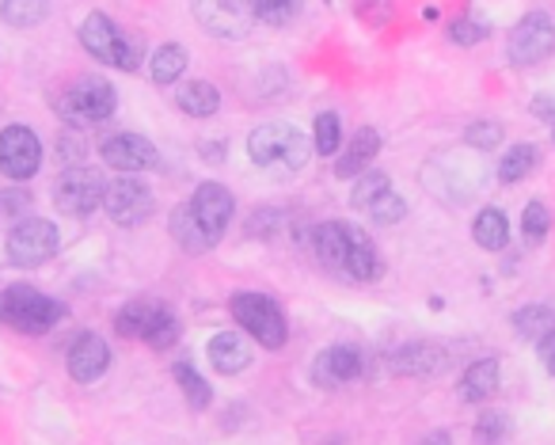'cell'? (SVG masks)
<instances>
[{
    "label": "cell",
    "instance_id": "8d00e7d4",
    "mask_svg": "<svg viewBox=\"0 0 555 445\" xmlns=\"http://www.w3.org/2000/svg\"><path fill=\"white\" fill-rule=\"evenodd\" d=\"M365 214H370L377 225H400V221H403V214H408V202H403L396 191H385L377 202H373L370 209H365Z\"/></svg>",
    "mask_w": 555,
    "mask_h": 445
},
{
    "label": "cell",
    "instance_id": "d6a6232c",
    "mask_svg": "<svg viewBox=\"0 0 555 445\" xmlns=\"http://www.w3.org/2000/svg\"><path fill=\"white\" fill-rule=\"evenodd\" d=\"M385 191H392V183H388L385 171H365V176L358 179L354 194H350V206H354V209H370Z\"/></svg>",
    "mask_w": 555,
    "mask_h": 445
},
{
    "label": "cell",
    "instance_id": "9c48e42d",
    "mask_svg": "<svg viewBox=\"0 0 555 445\" xmlns=\"http://www.w3.org/2000/svg\"><path fill=\"white\" fill-rule=\"evenodd\" d=\"M42 168V141L31 126H4L0 130V176L27 183Z\"/></svg>",
    "mask_w": 555,
    "mask_h": 445
},
{
    "label": "cell",
    "instance_id": "cb8c5ba5",
    "mask_svg": "<svg viewBox=\"0 0 555 445\" xmlns=\"http://www.w3.org/2000/svg\"><path fill=\"white\" fill-rule=\"evenodd\" d=\"M186 65H191V54H186L183 42H164V47L153 50V62H149V73H153L156 85H176L179 77L186 73Z\"/></svg>",
    "mask_w": 555,
    "mask_h": 445
},
{
    "label": "cell",
    "instance_id": "44dd1931",
    "mask_svg": "<svg viewBox=\"0 0 555 445\" xmlns=\"http://www.w3.org/2000/svg\"><path fill=\"white\" fill-rule=\"evenodd\" d=\"M377 153H380V134L373 130V126H362V130L350 138V145H347V153L339 156V164H335V176L339 179L365 176V168H370Z\"/></svg>",
    "mask_w": 555,
    "mask_h": 445
},
{
    "label": "cell",
    "instance_id": "5b68a950",
    "mask_svg": "<svg viewBox=\"0 0 555 445\" xmlns=\"http://www.w3.org/2000/svg\"><path fill=\"white\" fill-rule=\"evenodd\" d=\"M229 308H232V316H236L240 328H244L259 346H267V351H282V346H286L289 323H286V313H282V305H278L274 297L244 290L229 301Z\"/></svg>",
    "mask_w": 555,
    "mask_h": 445
},
{
    "label": "cell",
    "instance_id": "e0dca14e",
    "mask_svg": "<svg viewBox=\"0 0 555 445\" xmlns=\"http://www.w3.org/2000/svg\"><path fill=\"white\" fill-rule=\"evenodd\" d=\"M350 240H354V225H343V221H324L312 229V255L324 263L327 270L335 275H347V263H350Z\"/></svg>",
    "mask_w": 555,
    "mask_h": 445
},
{
    "label": "cell",
    "instance_id": "7c38bea8",
    "mask_svg": "<svg viewBox=\"0 0 555 445\" xmlns=\"http://www.w3.org/2000/svg\"><path fill=\"white\" fill-rule=\"evenodd\" d=\"M191 12L214 39H244L255 20L247 0H191Z\"/></svg>",
    "mask_w": 555,
    "mask_h": 445
},
{
    "label": "cell",
    "instance_id": "4dcf8cb0",
    "mask_svg": "<svg viewBox=\"0 0 555 445\" xmlns=\"http://www.w3.org/2000/svg\"><path fill=\"white\" fill-rule=\"evenodd\" d=\"M255 12V20L267 27H286L297 20V12H301V0H247Z\"/></svg>",
    "mask_w": 555,
    "mask_h": 445
},
{
    "label": "cell",
    "instance_id": "ba28073f",
    "mask_svg": "<svg viewBox=\"0 0 555 445\" xmlns=\"http://www.w3.org/2000/svg\"><path fill=\"white\" fill-rule=\"evenodd\" d=\"M107 187L111 183L95 168H85V164H77V168H65L62 176L54 179V206L62 209V214H69V217H88L92 209L103 206V199H107Z\"/></svg>",
    "mask_w": 555,
    "mask_h": 445
},
{
    "label": "cell",
    "instance_id": "52a82bcc",
    "mask_svg": "<svg viewBox=\"0 0 555 445\" xmlns=\"http://www.w3.org/2000/svg\"><path fill=\"white\" fill-rule=\"evenodd\" d=\"M118 107L115 88L103 77H77L62 96H57V115L73 126H95L107 123Z\"/></svg>",
    "mask_w": 555,
    "mask_h": 445
},
{
    "label": "cell",
    "instance_id": "7a4b0ae2",
    "mask_svg": "<svg viewBox=\"0 0 555 445\" xmlns=\"http://www.w3.org/2000/svg\"><path fill=\"white\" fill-rule=\"evenodd\" d=\"M65 305L47 293H39L35 285H9L0 290V323L24 335H47L65 320Z\"/></svg>",
    "mask_w": 555,
    "mask_h": 445
},
{
    "label": "cell",
    "instance_id": "603a6c76",
    "mask_svg": "<svg viewBox=\"0 0 555 445\" xmlns=\"http://www.w3.org/2000/svg\"><path fill=\"white\" fill-rule=\"evenodd\" d=\"M502 384V369L494 358H479L472 361L468 369H464L461 377V399H468V404H479V399H491L494 392H499Z\"/></svg>",
    "mask_w": 555,
    "mask_h": 445
},
{
    "label": "cell",
    "instance_id": "3957f363",
    "mask_svg": "<svg viewBox=\"0 0 555 445\" xmlns=\"http://www.w3.org/2000/svg\"><path fill=\"white\" fill-rule=\"evenodd\" d=\"M115 331L122 339H145L153 351H168L179 339V316L156 297H133L115 313Z\"/></svg>",
    "mask_w": 555,
    "mask_h": 445
},
{
    "label": "cell",
    "instance_id": "d6986e66",
    "mask_svg": "<svg viewBox=\"0 0 555 445\" xmlns=\"http://www.w3.org/2000/svg\"><path fill=\"white\" fill-rule=\"evenodd\" d=\"M168 232H171V240H176V244L183 247L186 255H206V252H214V247H217V240L209 237L206 225L198 221V214L191 209V202H183V206L171 209Z\"/></svg>",
    "mask_w": 555,
    "mask_h": 445
},
{
    "label": "cell",
    "instance_id": "ffe728a7",
    "mask_svg": "<svg viewBox=\"0 0 555 445\" xmlns=\"http://www.w3.org/2000/svg\"><path fill=\"white\" fill-rule=\"evenodd\" d=\"M209 361H214V369L224 377L244 373V369L251 366V343H247L244 335H236V331H217V335L209 339Z\"/></svg>",
    "mask_w": 555,
    "mask_h": 445
},
{
    "label": "cell",
    "instance_id": "7402d4cb",
    "mask_svg": "<svg viewBox=\"0 0 555 445\" xmlns=\"http://www.w3.org/2000/svg\"><path fill=\"white\" fill-rule=\"evenodd\" d=\"M176 107L191 118H214L221 111V92L209 80H186L176 88Z\"/></svg>",
    "mask_w": 555,
    "mask_h": 445
},
{
    "label": "cell",
    "instance_id": "484cf974",
    "mask_svg": "<svg viewBox=\"0 0 555 445\" xmlns=\"http://www.w3.org/2000/svg\"><path fill=\"white\" fill-rule=\"evenodd\" d=\"M171 377H176V384H179V392L186 396V404H191L194 411H206L209 399H214V389H209L206 377H202L186 358H179L176 366H171Z\"/></svg>",
    "mask_w": 555,
    "mask_h": 445
},
{
    "label": "cell",
    "instance_id": "30bf717a",
    "mask_svg": "<svg viewBox=\"0 0 555 445\" xmlns=\"http://www.w3.org/2000/svg\"><path fill=\"white\" fill-rule=\"evenodd\" d=\"M506 54L514 65H537L544 62V58L555 54V24L547 12H529V16L521 20V24L509 31L506 39Z\"/></svg>",
    "mask_w": 555,
    "mask_h": 445
},
{
    "label": "cell",
    "instance_id": "f546056e",
    "mask_svg": "<svg viewBox=\"0 0 555 445\" xmlns=\"http://www.w3.org/2000/svg\"><path fill=\"white\" fill-rule=\"evenodd\" d=\"M537 161H540L537 145H514L509 153H502L499 179H502V183H521V179L537 168Z\"/></svg>",
    "mask_w": 555,
    "mask_h": 445
},
{
    "label": "cell",
    "instance_id": "4fadbf2b",
    "mask_svg": "<svg viewBox=\"0 0 555 445\" xmlns=\"http://www.w3.org/2000/svg\"><path fill=\"white\" fill-rule=\"evenodd\" d=\"M100 156L115 171H126V176H133V171H153L156 164H160V153H156L153 141L141 138V134H130V130L103 141Z\"/></svg>",
    "mask_w": 555,
    "mask_h": 445
},
{
    "label": "cell",
    "instance_id": "836d02e7",
    "mask_svg": "<svg viewBox=\"0 0 555 445\" xmlns=\"http://www.w3.org/2000/svg\"><path fill=\"white\" fill-rule=\"evenodd\" d=\"M317 153L320 156H335L339 153V138H343V123L335 111H324V115H317Z\"/></svg>",
    "mask_w": 555,
    "mask_h": 445
},
{
    "label": "cell",
    "instance_id": "60d3db41",
    "mask_svg": "<svg viewBox=\"0 0 555 445\" xmlns=\"http://www.w3.org/2000/svg\"><path fill=\"white\" fill-rule=\"evenodd\" d=\"M418 445H453V437H449L446 430H434V434H426Z\"/></svg>",
    "mask_w": 555,
    "mask_h": 445
},
{
    "label": "cell",
    "instance_id": "9a60e30c",
    "mask_svg": "<svg viewBox=\"0 0 555 445\" xmlns=\"http://www.w3.org/2000/svg\"><path fill=\"white\" fill-rule=\"evenodd\" d=\"M186 202H191V209L198 214V221L206 225L209 237H214L217 244H221L224 229H229L232 214H236V199L229 194V187H221V183H198Z\"/></svg>",
    "mask_w": 555,
    "mask_h": 445
},
{
    "label": "cell",
    "instance_id": "8992f818",
    "mask_svg": "<svg viewBox=\"0 0 555 445\" xmlns=\"http://www.w3.org/2000/svg\"><path fill=\"white\" fill-rule=\"evenodd\" d=\"M57 247H62V232L47 217H20L9 229V240H4V255L20 270H35L42 263H50L57 255Z\"/></svg>",
    "mask_w": 555,
    "mask_h": 445
},
{
    "label": "cell",
    "instance_id": "f1b7e54d",
    "mask_svg": "<svg viewBox=\"0 0 555 445\" xmlns=\"http://www.w3.org/2000/svg\"><path fill=\"white\" fill-rule=\"evenodd\" d=\"M514 331L521 339H544L555 331V308L552 305H525L514 313Z\"/></svg>",
    "mask_w": 555,
    "mask_h": 445
},
{
    "label": "cell",
    "instance_id": "8fae6325",
    "mask_svg": "<svg viewBox=\"0 0 555 445\" xmlns=\"http://www.w3.org/2000/svg\"><path fill=\"white\" fill-rule=\"evenodd\" d=\"M103 209H107L111 221L122 225V229H138V225H145L149 217H153L156 194H153V187L141 183V179H115V183L107 187Z\"/></svg>",
    "mask_w": 555,
    "mask_h": 445
},
{
    "label": "cell",
    "instance_id": "b9f144b4",
    "mask_svg": "<svg viewBox=\"0 0 555 445\" xmlns=\"http://www.w3.org/2000/svg\"><path fill=\"white\" fill-rule=\"evenodd\" d=\"M552 138H555V126H552Z\"/></svg>",
    "mask_w": 555,
    "mask_h": 445
},
{
    "label": "cell",
    "instance_id": "74e56055",
    "mask_svg": "<svg viewBox=\"0 0 555 445\" xmlns=\"http://www.w3.org/2000/svg\"><path fill=\"white\" fill-rule=\"evenodd\" d=\"M449 39H453L456 47H476V42L487 39V24H479V20H472V16H461L449 27Z\"/></svg>",
    "mask_w": 555,
    "mask_h": 445
},
{
    "label": "cell",
    "instance_id": "1f68e13d",
    "mask_svg": "<svg viewBox=\"0 0 555 445\" xmlns=\"http://www.w3.org/2000/svg\"><path fill=\"white\" fill-rule=\"evenodd\" d=\"M509 427L514 422H509L506 411H483L472 427V437H476V445H506Z\"/></svg>",
    "mask_w": 555,
    "mask_h": 445
},
{
    "label": "cell",
    "instance_id": "6da1fadb",
    "mask_svg": "<svg viewBox=\"0 0 555 445\" xmlns=\"http://www.w3.org/2000/svg\"><path fill=\"white\" fill-rule=\"evenodd\" d=\"M80 47L95 58V62L111 65V69L122 73H138L141 62H145V42L138 35L122 31L111 16L103 12H92V16L80 24Z\"/></svg>",
    "mask_w": 555,
    "mask_h": 445
},
{
    "label": "cell",
    "instance_id": "f35d334b",
    "mask_svg": "<svg viewBox=\"0 0 555 445\" xmlns=\"http://www.w3.org/2000/svg\"><path fill=\"white\" fill-rule=\"evenodd\" d=\"M31 209V194L24 191V183H16L12 191H0V214L4 217H24Z\"/></svg>",
    "mask_w": 555,
    "mask_h": 445
},
{
    "label": "cell",
    "instance_id": "2e32d148",
    "mask_svg": "<svg viewBox=\"0 0 555 445\" xmlns=\"http://www.w3.org/2000/svg\"><path fill=\"white\" fill-rule=\"evenodd\" d=\"M365 373V358L358 346H327L317 361H312V381L320 389H343V384L358 381Z\"/></svg>",
    "mask_w": 555,
    "mask_h": 445
},
{
    "label": "cell",
    "instance_id": "ac0fdd59",
    "mask_svg": "<svg viewBox=\"0 0 555 445\" xmlns=\"http://www.w3.org/2000/svg\"><path fill=\"white\" fill-rule=\"evenodd\" d=\"M446 366H449V354L438 343H408L392 354V369L403 377H434Z\"/></svg>",
    "mask_w": 555,
    "mask_h": 445
},
{
    "label": "cell",
    "instance_id": "5bb4252c",
    "mask_svg": "<svg viewBox=\"0 0 555 445\" xmlns=\"http://www.w3.org/2000/svg\"><path fill=\"white\" fill-rule=\"evenodd\" d=\"M65 366H69V377L77 384L100 381V377L107 373V366H111L107 339L95 335V331H80V335L69 343V351H65Z\"/></svg>",
    "mask_w": 555,
    "mask_h": 445
},
{
    "label": "cell",
    "instance_id": "83f0119b",
    "mask_svg": "<svg viewBox=\"0 0 555 445\" xmlns=\"http://www.w3.org/2000/svg\"><path fill=\"white\" fill-rule=\"evenodd\" d=\"M50 16V0H0V20L16 31H31Z\"/></svg>",
    "mask_w": 555,
    "mask_h": 445
},
{
    "label": "cell",
    "instance_id": "e575fe53",
    "mask_svg": "<svg viewBox=\"0 0 555 445\" xmlns=\"http://www.w3.org/2000/svg\"><path fill=\"white\" fill-rule=\"evenodd\" d=\"M547 229H552V214H547L544 202H529L521 214V232L525 240H532V244H540V240L547 237Z\"/></svg>",
    "mask_w": 555,
    "mask_h": 445
},
{
    "label": "cell",
    "instance_id": "ab89813d",
    "mask_svg": "<svg viewBox=\"0 0 555 445\" xmlns=\"http://www.w3.org/2000/svg\"><path fill=\"white\" fill-rule=\"evenodd\" d=\"M540 361H544V369L555 377V331H552V335L540 339Z\"/></svg>",
    "mask_w": 555,
    "mask_h": 445
},
{
    "label": "cell",
    "instance_id": "d590c367",
    "mask_svg": "<svg viewBox=\"0 0 555 445\" xmlns=\"http://www.w3.org/2000/svg\"><path fill=\"white\" fill-rule=\"evenodd\" d=\"M464 141H468L472 149H479V153H494V149L502 145V126L491 123V118L472 123L468 130H464Z\"/></svg>",
    "mask_w": 555,
    "mask_h": 445
},
{
    "label": "cell",
    "instance_id": "277c9868",
    "mask_svg": "<svg viewBox=\"0 0 555 445\" xmlns=\"http://www.w3.org/2000/svg\"><path fill=\"white\" fill-rule=\"evenodd\" d=\"M247 156L267 171H297L309 161V141L289 123H262L247 138Z\"/></svg>",
    "mask_w": 555,
    "mask_h": 445
},
{
    "label": "cell",
    "instance_id": "d4e9b609",
    "mask_svg": "<svg viewBox=\"0 0 555 445\" xmlns=\"http://www.w3.org/2000/svg\"><path fill=\"white\" fill-rule=\"evenodd\" d=\"M380 255L377 247L370 244L362 229H354V240H350V263H347V275L358 278V282H377L380 278Z\"/></svg>",
    "mask_w": 555,
    "mask_h": 445
},
{
    "label": "cell",
    "instance_id": "4316f807",
    "mask_svg": "<svg viewBox=\"0 0 555 445\" xmlns=\"http://www.w3.org/2000/svg\"><path fill=\"white\" fill-rule=\"evenodd\" d=\"M472 237H476V244L483 247V252H502L509 240V221L502 209L487 206L483 214L476 217V225H472Z\"/></svg>",
    "mask_w": 555,
    "mask_h": 445
}]
</instances>
